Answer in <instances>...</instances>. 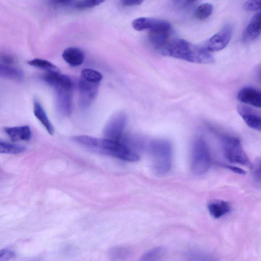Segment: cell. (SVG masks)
Wrapping results in <instances>:
<instances>
[{"label": "cell", "instance_id": "6da1fadb", "mask_svg": "<svg viewBox=\"0 0 261 261\" xmlns=\"http://www.w3.org/2000/svg\"><path fill=\"white\" fill-rule=\"evenodd\" d=\"M73 140L94 151L127 162H136L139 156L121 140L97 138L86 135L74 136Z\"/></svg>", "mask_w": 261, "mask_h": 261}, {"label": "cell", "instance_id": "7a4b0ae2", "mask_svg": "<svg viewBox=\"0 0 261 261\" xmlns=\"http://www.w3.org/2000/svg\"><path fill=\"white\" fill-rule=\"evenodd\" d=\"M159 50L164 56L190 62L211 64L215 62L206 46L194 45L181 39L170 38Z\"/></svg>", "mask_w": 261, "mask_h": 261}, {"label": "cell", "instance_id": "3957f363", "mask_svg": "<svg viewBox=\"0 0 261 261\" xmlns=\"http://www.w3.org/2000/svg\"><path fill=\"white\" fill-rule=\"evenodd\" d=\"M42 79L54 90L58 112L64 116L70 115L72 110L73 83L71 80L59 71L46 72Z\"/></svg>", "mask_w": 261, "mask_h": 261}, {"label": "cell", "instance_id": "277c9868", "mask_svg": "<svg viewBox=\"0 0 261 261\" xmlns=\"http://www.w3.org/2000/svg\"><path fill=\"white\" fill-rule=\"evenodd\" d=\"M102 79V74L95 70H82L79 80V104L82 108L89 107L94 101Z\"/></svg>", "mask_w": 261, "mask_h": 261}, {"label": "cell", "instance_id": "5b68a950", "mask_svg": "<svg viewBox=\"0 0 261 261\" xmlns=\"http://www.w3.org/2000/svg\"><path fill=\"white\" fill-rule=\"evenodd\" d=\"M153 168L158 174L168 173L172 165V145L170 142L164 139L152 141L149 145Z\"/></svg>", "mask_w": 261, "mask_h": 261}, {"label": "cell", "instance_id": "8992f818", "mask_svg": "<svg viewBox=\"0 0 261 261\" xmlns=\"http://www.w3.org/2000/svg\"><path fill=\"white\" fill-rule=\"evenodd\" d=\"M211 155L208 146L202 138L196 139L193 144L191 169L195 175L206 173L211 164Z\"/></svg>", "mask_w": 261, "mask_h": 261}, {"label": "cell", "instance_id": "52a82bcc", "mask_svg": "<svg viewBox=\"0 0 261 261\" xmlns=\"http://www.w3.org/2000/svg\"><path fill=\"white\" fill-rule=\"evenodd\" d=\"M222 149L225 158L230 162L251 167L252 164L238 138L229 136L224 137Z\"/></svg>", "mask_w": 261, "mask_h": 261}, {"label": "cell", "instance_id": "ba28073f", "mask_svg": "<svg viewBox=\"0 0 261 261\" xmlns=\"http://www.w3.org/2000/svg\"><path fill=\"white\" fill-rule=\"evenodd\" d=\"M126 121V116L123 113H119L114 115L104 128L105 138L113 140H120L123 137V133Z\"/></svg>", "mask_w": 261, "mask_h": 261}, {"label": "cell", "instance_id": "9c48e42d", "mask_svg": "<svg viewBox=\"0 0 261 261\" xmlns=\"http://www.w3.org/2000/svg\"><path fill=\"white\" fill-rule=\"evenodd\" d=\"M136 31L148 30L149 32L158 30H170V23L164 20L151 17H140L134 19L132 23Z\"/></svg>", "mask_w": 261, "mask_h": 261}, {"label": "cell", "instance_id": "30bf717a", "mask_svg": "<svg viewBox=\"0 0 261 261\" xmlns=\"http://www.w3.org/2000/svg\"><path fill=\"white\" fill-rule=\"evenodd\" d=\"M232 34V28L227 24L208 40L206 47L211 52L218 51L224 49L229 43Z\"/></svg>", "mask_w": 261, "mask_h": 261}, {"label": "cell", "instance_id": "8fae6325", "mask_svg": "<svg viewBox=\"0 0 261 261\" xmlns=\"http://www.w3.org/2000/svg\"><path fill=\"white\" fill-rule=\"evenodd\" d=\"M102 1H52L50 5L55 7L84 10L94 8L103 3Z\"/></svg>", "mask_w": 261, "mask_h": 261}, {"label": "cell", "instance_id": "7c38bea8", "mask_svg": "<svg viewBox=\"0 0 261 261\" xmlns=\"http://www.w3.org/2000/svg\"><path fill=\"white\" fill-rule=\"evenodd\" d=\"M237 111L246 124L252 129L261 132V114L244 106H239Z\"/></svg>", "mask_w": 261, "mask_h": 261}, {"label": "cell", "instance_id": "4fadbf2b", "mask_svg": "<svg viewBox=\"0 0 261 261\" xmlns=\"http://www.w3.org/2000/svg\"><path fill=\"white\" fill-rule=\"evenodd\" d=\"M237 98L243 103L261 108V92L254 88H243L238 92Z\"/></svg>", "mask_w": 261, "mask_h": 261}, {"label": "cell", "instance_id": "5bb4252c", "mask_svg": "<svg viewBox=\"0 0 261 261\" xmlns=\"http://www.w3.org/2000/svg\"><path fill=\"white\" fill-rule=\"evenodd\" d=\"M261 34V11L256 13L244 29L242 40L245 42L256 39Z\"/></svg>", "mask_w": 261, "mask_h": 261}, {"label": "cell", "instance_id": "9a60e30c", "mask_svg": "<svg viewBox=\"0 0 261 261\" xmlns=\"http://www.w3.org/2000/svg\"><path fill=\"white\" fill-rule=\"evenodd\" d=\"M62 56L63 60L72 67L80 66L85 60V55L83 50L76 47L66 48Z\"/></svg>", "mask_w": 261, "mask_h": 261}, {"label": "cell", "instance_id": "2e32d148", "mask_svg": "<svg viewBox=\"0 0 261 261\" xmlns=\"http://www.w3.org/2000/svg\"><path fill=\"white\" fill-rule=\"evenodd\" d=\"M4 130L12 141H29L31 137V131L28 125L7 127Z\"/></svg>", "mask_w": 261, "mask_h": 261}, {"label": "cell", "instance_id": "e0dca14e", "mask_svg": "<svg viewBox=\"0 0 261 261\" xmlns=\"http://www.w3.org/2000/svg\"><path fill=\"white\" fill-rule=\"evenodd\" d=\"M33 112L36 118L39 121L48 134L54 135V126L48 119L47 114L38 99H35L33 102Z\"/></svg>", "mask_w": 261, "mask_h": 261}, {"label": "cell", "instance_id": "ac0fdd59", "mask_svg": "<svg viewBox=\"0 0 261 261\" xmlns=\"http://www.w3.org/2000/svg\"><path fill=\"white\" fill-rule=\"evenodd\" d=\"M207 209L213 218L218 219L228 213L230 207L227 202L222 200L215 199L208 203Z\"/></svg>", "mask_w": 261, "mask_h": 261}, {"label": "cell", "instance_id": "d6986e66", "mask_svg": "<svg viewBox=\"0 0 261 261\" xmlns=\"http://www.w3.org/2000/svg\"><path fill=\"white\" fill-rule=\"evenodd\" d=\"M171 30H158L149 32L150 42L158 49H160L170 39Z\"/></svg>", "mask_w": 261, "mask_h": 261}, {"label": "cell", "instance_id": "ffe728a7", "mask_svg": "<svg viewBox=\"0 0 261 261\" xmlns=\"http://www.w3.org/2000/svg\"><path fill=\"white\" fill-rule=\"evenodd\" d=\"M0 76L6 79L21 81L23 79V71L12 65L0 64Z\"/></svg>", "mask_w": 261, "mask_h": 261}, {"label": "cell", "instance_id": "44dd1931", "mask_svg": "<svg viewBox=\"0 0 261 261\" xmlns=\"http://www.w3.org/2000/svg\"><path fill=\"white\" fill-rule=\"evenodd\" d=\"M185 258L187 261H218V257L213 254L203 250L190 249L185 253Z\"/></svg>", "mask_w": 261, "mask_h": 261}, {"label": "cell", "instance_id": "7402d4cb", "mask_svg": "<svg viewBox=\"0 0 261 261\" xmlns=\"http://www.w3.org/2000/svg\"><path fill=\"white\" fill-rule=\"evenodd\" d=\"M27 63L34 67L44 70L46 72L59 71L57 66L46 60L36 58L28 61Z\"/></svg>", "mask_w": 261, "mask_h": 261}, {"label": "cell", "instance_id": "603a6c76", "mask_svg": "<svg viewBox=\"0 0 261 261\" xmlns=\"http://www.w3.org/2000/svg\"><path fill=\"white\" fill-rule=\"evenodd\" d=\"M165 253L164 248L161 246L156 247L144 253L139 261H158L164 256Z\"/></svg>", "mask_w": 261, "mask_h": 261}, {"label": "cell", "instance_id": "cb8c5ba5", "mask_svg": "<svg viewBox=\"0 0 261 261\" xmlns=\"http://www.w3.org/2000/svg\"><path fill=\"white\" fill-rule=\"evenodd\" d=\"M130 253V249L128 247L116 246L110 250L109 254L113 260L120 261L127 258Z\"/></svg>", "mask_w": 261, "mask_h": 261}, {"label": "cell", "instance_id": "d4e9b609", "mask_svg": "<svg viewBox=\"0 0 261 261\" xmlns=\"http://www.w3.org/2000/svg\"><path fill=\"white\" fill-rule=\"evenodd\" d=\"M24 147L17 144L8 143L5 141L0 142V152L5 154H18L24 152Z\"/></svg>", "mask_w": 261, "mask_h": 261}, {"label": "cell", "instance_id": "484cf974", "mask_svg": "<svg viewBox=\"0 0 261 261\" xmlns=\"http://www.w3.org/2000/svg\"><path fill=\"white\" fill-rule=\"evenodd\" d=\"M213 10V6L211 4H202L196 8L195 15L198 19L203 20L208 17L212 14Z\"/></svg>", "mask_w": 261, "mask_h": 261}, {"label": "cell", "instance_id": "4316f807", "mask_svg": "<svg viewBox=\"0 0 261 261\" xmlns=\"http://www.w3.org/2000/svg\"><path fill=\"white\" fill-rule=\"evenodd\" d=\"M254 179L261 182V157L256 158L250 167Z\"/></svg>", "mask_w": 261, "mask_h": 261}, {"label": "cell", "instance_id": "83f0119b", "mask_svg": "<svg viewBox=\"0 0 261 261\" xmlns=\"http://www.w3.org/2000/svg\"><path fill=\"white\" fill-rule=\"evenodd\" d=\"M244 9L248 11L261 10V1H248L243 5Z\"/></svg>", "mask_w": 261, "mask_h": 261}, {"label": "cell", "instance_id": "f1b7e54d", "mask_svg": "<svg viewBox=\"0 0 261 261\" xmlns=\"http://www.w3.org/2000/svg\"><path fill=\"white\" fill-rule=\"evenodd\" d=\"M15 256V253L9 249H3L0 251V261H9Z\"/></svg>", "mask_w": 261, "mask_h": 261}, {"label": "cell", "instance_id": "f546056e", "mask_svg": "<svg viewBox=\"0 0 261 261\" xmlns=\"http://www.w3.org/2000/svg\"><path fill=\"white\" fill-rule=\"evenodd\" d=\"M0 60L1 64L5 65H14L16 63L15 59L13 56L6 53L1 54Z\"/></svg>", "mask_w": 261, "mask_h": 261}, {"label": "cell", "instance_id": "4dcf8cb0", "mask_svg": "<svg viewBox=\"0 0 261 261\" xmlns=\"http://www.w3.org/2000/svg\"><path fill=\"white\" fill-rule=\"evenodd\" d=\"M142 2L143 1L141 0H122L121 1L123 6L127 7L140 5Z\"/></svg>", "mask_w": 261, "mask_h": 261}, {"label": "cell", "instance_id": "1f68e13d", "mask_svg": "<svg viewBox=\"0 0 261 261\" xmlns=\"http://www.w3.org/2000/svg\"><path fill=\"white\" fill-rule=\"evenodd\" d=\"M225 167L230 170V171L239 174L244 175L246 174V172L242 169V168H240L238 167L232 166V165H226Z\"/></svg>", "mask_w": 261, "mask_h": 261}, {"label": "cell", "instance_id": "d6a6232c", "mask_svg": "<svg viewBox=\"0 0 261 261\" xmlns=\"http://www.w3.org/2000/svg\"><path fill=\"white\" fill-rule=\"evenodd\" d=\"M255 73L259 81L261 82V63L257 65L255 69Z\"/></svg>", "mask_w": 261, "mask_h": 261}]
</instances>
